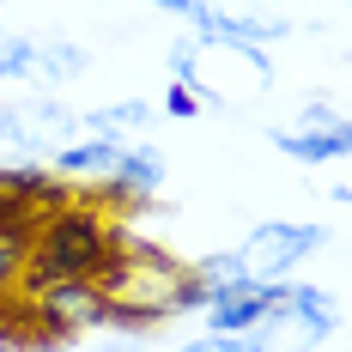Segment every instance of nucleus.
Listing matches in <instances>:
<instances>
[{
  "instance_id": "6e6552de",
  "label": "nucleus",
  "mask_w": 352,
  "mask_h": 352,
  "mask_svg": "<svg viewBox=\"0 0 352 352\" xmlns=\"http://www.w3.org/2000/svg\"><path fill=\"white\" fill-rule=\"evenodd\" d=\"M267 140L280 146L285 158L298 164H334L352 152V122H334V128H267Z\"/></svg>"
},
{
  "instance_id": "9d476101",
  "label": "nucleus",
  "mask_w": 352,
  "mask_h": 352,
  "mask_svg": "<svg viewBox=\"0 0 352 352\" xmlns=\"http://www.w3.org/2000/svg\"><path fill=\"white\" fill-rule=\"evenodd\" d=\"M280 310H285V322H298L310 340H328V334L340 328V310H334V298H328L322 285H298V280H292Z\"/></svg>"
},
{
  "instance_id": "6ab92c4d",
  "label": "nucleus",
  "mask_w": 352,
  "mask_h": 352,
  "mask_svg": "<svg viewBox=\"0 0 352 352\" xmlns=\"http://www.w3.org/2000/svg\"><path fill=\"white\" fill-rule=\"evenodd\" d=\"M128 352H134V346H128Z\"/></svg>"
},
{
  "instance_id": "a211bd4d",
  "label": "nucleus",
  "mask_w": 352,
  "mask_h": 352,
  "mask_svg": "<svg viewBox=\"0 0 352 352\" xmlns=\"http://www.w3.org/2000/svg\"><path fill=\"white\" fill-rule=\"evenodd\" d=\"M182 352H219V334H201V340H188Z\"/></svg>"
},
{
  "instance_id": "39448f33",
  "label": "nucleus",
  "mask_w": 352,
  "mask_h": 352,
  "mask_svg": "<svg viewBox=\"0 0 352 352\" xmlns=\"http://www.w3.org/2000/svg\"><path fill=\"white\" fill-rule=\"evenodd\" d=\"M285 285L292 280H243V285H231V292H219L207 310H201L207 316V334H249L267 310L285 304Z\"/></svg>"
},
{
  "instance_id": "ddd939ff",
  "label": "nucleus",
  "mask_w": 352,
  "mask_h": 352,
  "mask_svg": "<svg viewBox=\"0 0 352 352\" xmlns=\"http://www.w3.org/2000/svg\"><path fill=\"white\" fill-rule=\"evenodd\" d=\"M188 274H195V280L207 285L212 298L249 280V267H243V249H225V255H201V261H188Z\"/></svg>"
},
{
  "instance_id": "f257e3e1",
  "label": "nucleus",
  "mask_w": 352,
  "mask_h": 352,
  "mask_svg": "<svg viewBox=\"0 0 352 352\" xmlns=\"http://www.w3.org/2000/svg\"><path fill=\"white\" fill-rule=\"evenodd\" d=\"M98 285L109 298V328L116 334H146L158 322L201 316L212 304V292L188 274V261H176L152 243H128V237L116 243V261L98 274Z\"/></svg>"
},
{
  "instance_id": "f03ea898",
  "label": "nucleus",
  "mask_w": 352,
  "mask_h": 352,
  "mask_svg": "<svg viewBox=\"0 0 352 352\" xmlns=\"http://www.w3.org/2000/svg\"><path fill=\"white\" fill-rule=\"evenodd\" d=\"M116 243H122V231H109L104 212L73 201V207L36 219L31 255H25V274L19 280L31 285V292L36 285H55V280H98L109 261H116Z\"/></svg>"
},
{
  "instance_id": "1a4fd4ad",
  "label": "nucleus",
  "mask_w": 352,
  "mask_h": 352,
  "mask_svg": "<svg viewBox=\"0 0 352 352\" xmlns=\"http://www.w3.org/2000/svg\"><path fill=\"white\" fill-rule=\"evenodd\" d=\"M152 122H158V109L146 104V98H122V104L85 109V116H79V134H104V140H140Z\"/></svg>"
},
{
  "instance_id": "2eb2a0df",
  "label": "nucleus",
  "mask_w": 352,
  "mask_h": 352,
  "mask_svg": "<svg viewBox=\"0 0 352 352\" xmlns=\"http://www.w3.org/2000/svg\"><path fill=\"white\" fill-rule=\"evenodd\" d=\"M334 122H346L334 104H304L298 109V128H334Z\"/></svg>"
},
{
  "instance_id": "dca6fc26",
  "label": "nucleus",
  "mask_w": 352,
  "mask_h": 352,
  "mask_svg": "<svg viewBox=\"0 0 352 352\" xmlns=\"http://www.w3.org/2000/svg\"><path fill=\"white\" fill-rule=\"evenodd\" d=\"M25 134V104H0V146H12Z\"/></svg>"
},
{
  "instance_id": "f8f14e48",
  "label": "nucleus",
  "mask_w": 352,
  "mask_h": 352,
  "mask_svg": "<svg viewBox=\"0 0 352 352\" xmlns=\"http://www.w3.org/2000/svg\"><path fill=\"white\" fill-rule=\"evenodd\" d=\"M85 67H91L85 43H36L31 79H43V85H67V79H79Z\"/></svg>"
},
{
  "instance_id": "423d86ee",
  "label": "nucleus",
  "mask_w": 352,
  "mask_h": 352,
  "mask_svg": "<svg viewBox=\"0 0 352 352\" xmlns=\"http://www.w3.org/2000/svg\"><path fill=\"white\" fill-rule=\"evenodd\" d=\"M164 152L146 140H128L122 146V158H116V170L98 182V201H122V207H146L158 188H164Z\"/></svg>"
},
{
  "instance_id": "7ed1b4c3",
  "label": "nucleus",
  "mask_w": 352,
  "mask_h": 352,
  "mask_svg": "<svg viewBox=\"0 0 352 352\" xmlns=\"http://www.w3.org/2000/svg\"><path fill=\"white\" fill-rule=\"evenodd\" d=\"M25 322H31L36 346H61V340L109 328V298H104L98 280H55V285H36L31 292Z\"/></svg>"
},
{
  "instance_id": "0eeeda50",
  "label": "nucleus",
  "mask_w": 352,
  "mask_h": 352,
  "mask_svg": "<svg viewBox=\"0 0 352 352\" xmlns=\"http://www.w3.org/2000/svg\"><path fill=\"white\" fill-rule=\"evenodd\" d=\"M122 146L128 140H104V134H79V140L55 146L43 164L61 176V182H104L109 170H116V158H122Z\"/></svg>"
},
{
  "instance_id": "20e7f679",
  "label": "nucleus",
  "mask_w": 352,
  "mask_h": 352,
  "mask_svg": "<svg viewBox=\"0 0 352 352\" xmlns=\"http://www.w3.org/2000/svg\"><path fill=\"white\" fill-rule=\"evenodd\" d=\"M322 225H292V219H261L255 231H249L243 243V267L249 280H292L298 274V261H310L322 249Z\"/></svg>"
},
{
  "instance_id": "4468645a",
  "label": "nucleus",
  "mask_w": 352,
  "mask_h": 352,
  "mask_svg": "<svg viewBox=\"0 0 352 352\" xmlns=\"http://www.w3.org/2000/svg\"><path fill=\"white\" fill-rule=\"evenodd\" d=\"M164 116H176V122H195V116H201V98H195L188 85H170V91H164Z\"/></svg>"
},
{
  "instance_id": "9b49d317",
  "label": "nucleus",
  "mask_w": 352,
  "mask_h": 352,
  "mask_svg": "<svg viewBox=\"0 0 352 352\" xmlns=\"http://www.w3.org/2000/svg\"><path fill=\"white\" fill-rule=\"evenodd\" d=\"M25 134H31L43 152H55V146L79 140V116L67 104H55V98H43V104H25Z\"/></svg>"
},
{
  "instance_id": "f3484780",
  "label": "nucleus",
  "mask_w": 352,
  "mask_h": 352,
  "mask_svg": "<svg viewBox=\"0 0 352 352\" xmlns=\"http://www.w3.org/2000/svg\"><path fill=\"white\" fill-rule=\"evenodd\" d=\"M140 6H164V12H176V19H182V25H188V12H195V6H201V0H140Z\"/></svg>"
}]
</instances>
